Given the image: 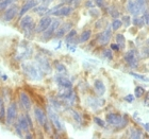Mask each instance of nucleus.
I'll list each match as a JSON object with an SVG mask.
<instances>
[{
  "label": "nucleus",
  "instance_id": "nucleus-39",
  "mask_svg": "<svg viewBox=\"0 0 149 139\" xmlns=\"http://www.w3.org/2000/svg\"><path fill=\"white\" fill-rule=\"evenodd\" d=\"M111 49H112V50H115V51H118V50L120 49V47L118 46V45H115V44H112V45H111Z\"/></svg>",
  "mask_w": 149,
  "mask_h": 139
},
{
  "label": "nucleus",
  "instance_id": "nucleus-20",
  "mask_svg": "<svg viewBox=\"0 0 149 139\" xmlns=\"http://www.w3.org/2000/svg\"><path fill=\"white\" fill-rule=\"evenodd\" d=\"M70 28H72V25L70 24H65V25L63 26L62 28H60L58 31L56 32V37H62V36H64L65 35V33L68 30H70Z\"/></svg>",
  "mask_w": 149,
  "mask_h": 139
},
{
  "label": "nucleus",
  "instance_id": "nucleus-11",
  "mask_svg": "<svg viewBox=\"0 0 149 139\" xmlns=\"http://www.w3.org/2000/svg\"><path fill=\"white\" fill-rule=\"evenodd\" d=\"M72 12V9L69 6H61L56 10H51L49 13H52L54 16H68Z\"/></svg>",
  "mask_w": 149,
  "mask_h": 139
},
{
  "label": "nucleus",
  "instance_id": "nucleus-41",
  "mask_svg": "<svg viewBox=\"0 0 149 139\" xmlns=\"http://www.w3.org/2000/svg\"><path fill=\"white\" fill-rule=\"evenodd\" d=\"M144 20L146 24H149V14L148 13H145V15H144Z\"/></svg>",
  "mask_w": 149,
  "mask_h": 139
},
{
  "label": "nucleus",
  "instance_id": "nucleus-9",
  "mask_svg": "<svg viewBox=\"0 0 149 139\" xmlns=\"http://www.w3.org/2000/svg\"><path fill=\"white\" fill-rule=\"evenodd\" d=\"M107 122L109 124H112V125H119L120 127L121 122H123V117L118 116L116 114H109L107 115Z\"/></svg>",
  "mask_w": 149,
  "mask_h": 139
},
{
  "label": "nucleus",
  "instance_id": "nucleus-3",
  "mask_svg": "<svg viewBox=\"0 0 149 139\" xmlns=\"http://www.w3.org/2000/svg\"><path fill=\"white\" fill-rule=\"evenodd\" d=\"M16 116H17V107H16L15 103H11L10 106L6 109V124L11 125L13 123V121L15 120Z\"/></svg>",
  "mask_w": 149,
  "mask_h": 139
},
{
  "label": "nucleus",
  "instance_id": "nucleus-16",
  "mask_svg": "<svg viewBox=\"0 0 149 139\" xmlns=\"http://www.w3.org/2000/svg\"><path fill=\"white\" fill-rule=\"evenodd\" d=\"M127 9H128V11H129V13L134 16H137L141 13V11L139 10V8H137L135 1H132V0H129V1H128Z\"/></svg>",
  "mask_w": 149,
  "mask_h": 139
},
{
  "label": "nucleus",
  "instance_id": "nucleus-29",
  "mask_svg": "<svg viewBox=\"0 0 149 139\" xmlns=\"http://www.w3.org/2000/svg\"><path fill=\"white\" fill-rule=\"evenodd\" d=\"M144 93H145V90H144L143 87L137 86L136 88H135V97H136V98H141V97L144 95Z\"/></svg>",
  "mask_w": 149,
  "mask_h": 139
},
{
  "label": "nucleus",
  "instance_id": "nucleus-21",
  "mask_svg": "<svg viewBox=\"0 0 149 139\" xmlns=\"http://www.w3.org/2000/svg\"><path fill=\"white\" fill-rule=\"evenodd\" d=\"M91 35H92V32H91V30H85V31L81 34L80 36V43H85V41H87V40L90 39Z\"/></svg>",
  "mask_w": 149,
  "mask_h": 139
},
{
  "label": "nucleus",
  "instance_id": "nucleus-13",
  "mask_svg": "<svg viewBox=\"0 0 149 139\" xmlns=\"http://www.w3.org/2000/svg\"><path fill=\"white\" fill-rule=\"evenodd\" d=\"M16 125H17L22 131H25V132H27V131L29 130V127H30V123H29V121H28V118H27L26 115H22V116L19 117L18 122H17Z\"/></svg>",
  "mask_w": 149,
  "mask_h": 139
},
{
  "label": "nucleus",
  "instance_id": "nucleus-28",
  "mask_svg": "<svg viewBox=\"0 0 149 139\" xmlns=\"http://www.w3.org/2000/svg\"><path fill=\"white\" fill-rule=\"evenodd\" d=\"M131 75L134 77H136V79H139V80L141 81H144V82H149V77H145V75H142V74H137V73H134V72H131Z\"/></svg>",
  "mask_w": 149,
  "mask_h": 139
},
{
  "label": "nucleus",
  "instance_id": "nucleus-32",
  "mask_svg": "<svg viewBox=\"0 0 149 139\" xmlns=\"http://www.w3.org/2000/svg\"><path fill=\"white\" fill-rule=\"evenodd\" d=\"M6 114H4V105H3V101L0 99V119H2Z\"/></svg>",
  "mask_w": 149,
  "mask_h": 139
},
{
  "label": "nucleus",
  "instance_id": "nucleus-22",
  "mask_svg": "<svg viewBox=\"0 0 149 139\" xmlns=\"http://www.w3.org/2000/svg\"><path fill=\"white\" fill-rule=\"evenodd\" d=\"M130 137L131 138H141L142 137V132L137 129H131L130 130Z\"/></svg>",
  "mask_w": 149,
  "mask_h": 139
},
{
  "label": "nucleus",
  "instance_id": "nucleus-5",
  "mask_svg": "<svg viewBox=\"0 0 149 139\" xmlns=\"http://www.w3.org/2000/svg\"><path fill=\"white\" fill-rule=\"evenodd\" d=\"M17 14H18V6H15V4H13V6H10L9 9L6 11V13L3 14V20H4V21H11V20H13V18H14Z\"/></svg>",
  "mask_w": 149,
  "mask_h": 139
},
{
  "label": "nucleus",
  "instance_id": "nucleus-40",
  "mask_svg": "<svg viewBox=\"0 0 149 139\" xmlns=\"http://www.w3.org/2000/svg\"><path fill=\"white\" fill-rule=\"evenodd\" d=\"M95 2H96V4L98 6H103V0H95Z\"/></svg>",
  "mask_w": 149,
  "mask_h": 139
},
{
  "label": "nucleus",
  "instance_id": "nucleus-38",
  "mask_svg": "<svg viewBox=\"0 0 149 139\" xmlns=\"http://www.w3.org/2000/svg\"><path fill=\"white\" fill-rule=\"evenodd\" d=\"M103 55H104V57H108L109 59H112V53L110 50H104L103 51Z\"/></svg>",
  "mask_w": 149,
  "mask_h": 139
},
{
  "label": "nucleus",
  "instance_id": "nucleus-6",
  "mask_svg": "<svg viewBox=\"0 0 149 139\" xmlns=\"http://www.w3.org/2000/svg\"><path fill=\"white\" fill-rule=\"evenodd\" d=\"M51 22H52V20H51V18H50L49 16H45V17H43V18L40 20L38 26L36 27L35 31H36L37 33H42V32L45 31V30L51 25Z\"/></svg>",
  "mask_w": 149,
  "mask_h": 139
},
{
  "label": "nucleus",
  "instance_id": "nucleus-17",
  "mask_svg": "<svg viewBox=\"0 0 149 139\" xmlns=\"http://www.w3.org/2000/svg\"><path fill=\"white\" fill-rule=\"evenodd\" d=\"M56 82L62 88H72V82L66 79V77H62V75H58L56 77Z\"/></svg>",
  "mask_w": 149,
  "mask_h": 139
},
{
  "label": "nucleus",
  "instance_id": "nucleus-31",
  "mask_svg": "<svg viewBox=\"0 0 149 139\" xmlns=\"http://www.w3.org/2000/svg\"><path fill=\"white\" fill-rule=\"evenodd\" d=\"M76 34H77V32L74 31V30H70V32L66 35V41H67V43L72 41V39L74 38V36H76Z\"/></svg>",
  "mask_w": 149,
  "mask_h": 139
},
{
  "label": "nucleus",
  "instance_id": "nucleus-34",
  "mask_svg": "<svg viewBox=\"0 0 149 139\" xmlns=\"http://www.w3.org/2000/svg\"><path fill=\"white\" fill-rule=\"evenodd\" d=\"M72 114L74 115V119H76V121H77V122H79V123H81V116L79 114H78L77 111H72Z\"/></svg>",
  "mask_w": 149,
  "mask_h": 139
},
{
  "label": "nucleus",
  "instance_id": "nucleus-26",
  "mask_svg": "<svg viewBox=\"0 0 149 139\" xmlns=\"http://www.w3.org/2000/svg\"><path fill=\"white\" fill-rule=\"evenodd\" d=\"M135 3H136L137 8L141 12L145 11V9H146V1L145 0H135Z\"/></svg>",
  "mask_w": 149,
  "mask_h": 139
},
{
  "label": "nucleus",
  "instance_id": "nucleus-12",
  "mask_svg": "<svg viewBox=\"0 0 149 139\" xmlns=\"http://www.w3.org/2000/svg\"><path fill=\"white\" fill-rule=\"evenodd\" d=\"M125 61H126V62L129 64V66H131V67H136L137 59H136V55H135L134 51H132V50L128 51V52L125 54Z\"/></svg>",
  "mask_w": 149,
  "mask_h": 139
},
{
  "label": "nucleus",
  "instance_id": "nucleus-33",
  "mask_svg": "<svg viewBox=\"0 0 149 139\" xmlns=\"http://www.w3.org/2000/svg\"><path fill=\"white\" fill-rule=\"evenodd\" d=\"M94 121H95V123L98 124V125H99V127H103L104 125H106L104 121L101 120V119H100V118H98V117H95V118H94Z\"/></svg>",
  "mask_w": 149,
  "mask_h": 139
},
{
  "label": "nucleus",
  "instance_id": "nucleus-10",
  "mask_svg": "<svg viewBox=\"0 0 149 139\" xmlns=\"http://www.w3.org/2000/svg\"><path fill=\"white\" fill-rule=\"evenodd\" d=\"M49 116H50V119H51V121H52L53 125H54V127H56V130L59 131H62L64 127H63V124L62 122L60 121L59 119V116L54 113V111L51 109V108H49Z\"/></svg>",
  "mask_w": 149,
  "mask_h": 139
},
{
  "label": "nucleus",
  "instance_id": "nucleus-4",
  "mask_svg": "<svg viewBox=\"0 0 149 139\" xmlns=\"http://www.w3.org/2000/svg\"><path fill=\"white\" fill-rule=\"evenodd\" d=\"M33 19L31 16H25L24 18L20 20V28L27 33V32H31L33 30Z\"/></svg>",
  "mask_w": 149,
  "mask_h": 139
},
{
  "label": "nucleus",
  "instance_id": "nucleus-30",
  "mask_svg": "<svg viewBox=\"0 0 149 139\" xmlns=\"http://www.w3.org/2000/svg\"><path fill=\"white\" fill-rule=\"evenodd\" d=\"M121 25H123V22H121L120 20L115 19L114 21L112 22V29H113V30H118V29L121 27Z\"/></svg>",
  "mask_w": 149,
  "mask_h": 139
},
{
  "label": "nucleus",
  "instance_id": "nucleus-36",
  "mask_svg": "<svg viewBox=\"0 0 149 139\" xmlns=\"http://www.w3.org/2000/svg\"><path fill=\"white\" fill-rule=\"evenodd\" d=\"M123 20H124V22H125V25L127 26H130V24H131V19H130V17L129 16H124L123 17Z\"/></svg>",
  "mask_w": 149,
  "mask_h": 139
},
{
  "label": "nucleus",
  "instance_id": "nucleus-27",
  "mask_svg": "<svg viewBox=\"0 0 149 139\" xmlns=\"http://www.w3.org/2000/svg\"><path fill=\"white\" fill-rule=\"evenodd\" d=\"M116 40H117V44L119 45L120 48H124L125 47V36L123 34H117L116 35Z\"/></svg>",
  "mask_w": 149,
  "mask_h": 139
},
{
  "label": "nucleus",
  "instance_id": "nucleus-7",
  "mask_svg": "<svg viewBox=\"0 0 149 139\" xmlns=\"http://www.w3.org/2000/svg\"><path fill=\"white\" fill-rule=\"evenodd\" d=\"M34 115H35V118H36L37 122H38L42 127L46 125L47 124V117H46L45 111H42L40 107H35L34 108Z\"/></svg>",
  "mask_w": 149,
  "mask_h": 139
},
{
  "label": "nucleus",
  "instance_id": "nucleus-24",
  "mask_svg": "<svg viewBox=\"0 0 149 139\" xmlns=\"http://www.w3.org/2000/svg\"><path fill=\"white\" fill-rule=\"evenodd\" d=\"M47 10H48V8H47V6H35L34 8V11L36 13H38L40 15H44L45 13L47 12Z\"/></svg>",
  "mask_w": 149,
  "mask_h": 139
},
{
  "label": "nucleus",
  "instance_id": "nucleus-25",
  "mask_svg": "<svg viewBox=\"0 0 149 139\" xmlns=\"http://www.w3.org/2000/svg\"><path fill=\"white\" fill-rule=\"evenodd\" d=\"M132 22H133V25L137 26V27H140V28H142L144 26V22H145V20H144V18H141V17H134L133 19H132Z\"/></svg>",
  "mask_w": 149,
  "mask_h": 139
},
{
  "label": "nucleus",
  "instance_id": "nucleus-18",
  "mask_svg": "<svg viewBox=\"0 0 149 139\" xmlns=\"http://www.w3.org/2000/svg\"><path fill=\"white\" fill-rule=\"evenodd\" d=\"M37 61H38V66H40V69H43L45 72H46V71L47 72H50L51 67H50L49 62L47 61V59H45V57H38Z\"/></svg>",
  "mask_w": 149,
  "mask_h": 139
},
{
  "label": "nucleus",
  "instance_id": "nucleus-35",
  "mask_svg": "<svg viewBox=\"0 0 149 139\" xmlns=\"http://www.w3.org/2000/svg\"><path fill=\"white\" fill-rule=\"evenodd\" d=\"M56 69H58V71H60V72H66V68L64 67V65H62V64H56Z\"/></svg>",
  "mask_w": 149,
  "mask_h": 139
},
{
  "label": "nucleus",
  "instance_id": "nucleus-23",
  "mask_svg": "<svg viewBox=\"0 0 149 139\" xmlns=\"http://www.w3.org/2000/svg\"><path fill=\"white\" fill-rule=\"evenodd\" d=\"M14 0H1L0 1V11L2 10H6L8 6H10L13 3Z\"/></svg>",
  "mask_w": 149,
  "mask_h": 139
},
{
  "label": "nucleus",
  "instance_id": "nucleus-15",
  "mask_svg": "<svg viewBox=\"0 0 149 139\" xmlns=\"http://www.w3.org/2000/svg\"><path fill=\"white\" fill-rule=\"evenodd\" d=\"M19 98H20V102H22V106L25 109H30L31 108V100L29 98V96L26 93H20L19 95Z\"/></svg>",
  "mask_w": 149,
  "mask_h": 139
},
{
  "label": "nucleus",
  "instance_id": "nucleus-42",
  "mask_svg": "<svg viewBox=\"0 0 149 139\" xmlns=\"http://www.w3.org/2000/svg\"><path fill=\"white\" fill-rule=\"evenodd\" d=\"M42 1H43V2L45 3V4H48V3H49V2H51V1H52V0H42Z\"/></svg>",
  "mask_w": 149,
  "mask_h": 139
},
{
  "label": "nucleus",
  "instance_id": "nucleus-2",
  "mask_svg": "<svg viewBox=\"0 0 149 139\" xmlns=\"http://www.w3.org/2000/svg\"><path fill=\"white\" fill-rule=\"evenodd\" d=\"M60 26V20H53L51 22V25L48 27V28L43 32V36H42V39L43 40H48L50 37H52L53 34L56 32V29L59 28Z\"/></svg>",
  "mask_w": 149,
  "mask_h": 139
},
{
  "label": "nucleus",
  "instance_id": "nucleus-37",
  "mask_svg": "<svg viewBox=\"0 0 149 139\" xmlns=\"http://www.w3.org/2000/svg\"><path fill=\"white\" fill-rule=\"evenodd\" d=\"M125 100L129 103H132L134 101V96H132V95H128V96L125 97Z\"/></svg>",
  "mask_w": 149,
  "mask_h": 139
},
{
  "label": "nucleus",
  "instance_id": "nucleus-8",
  "mask_svg": "<svg viewBox=\"0 0 149 139\" xmlns=\"http://www.w3.org/2000/svg\"><path fill=\"white\" fill-rule=\"evenodd\" d=\"M36 6H37V1H36V0H28L27 2L24 3V6H22V10L19 11V14H18L19 17L24 16L26 13L28 12V11H30V10L34 9Z\"/></svg>",
  "mask_w": 149,
  "mask_h": 139
},
{
  "label": "nucleus",
  "instance_id": "nucleus-19",
  "mask_svg": "<svg viewBox=\"0 0 149 139\" xmlns=\"http://www.w3.org/2000/svg\"><path fill=\"white\" fill-rule=\"evenodd\" d=\"M94 86H95L96 93H98L99 96H102L103 93H106V86H104V84H103L100 80L95 81V84H94Z\"/></svg>",
  "mask_w": 149,
  "mask_h": 139
},
{
  "label": "nucleus",
  "instance_id": "nucleus-14",
  "mask_svg": "<svg viewBox=\"0 0 149 139\" xmlns=\"http://www.w3.org/2000/svg\"><path fill=\"white\" fill-rule=\"evenodd\" d=\"M111 34H112L111 29H107L104 32L100 33L99 36H98V41H99V44L106 45L107 43H109L110 38H111Z\"/></svg>",
  "mask_w": 149,
  "mask_h": 139
},
{
  "label": "nucleus",
  "instance_id": "nucleus-1",
  "mask_svg": "<svg viewBox=\"0 0 149 139\" xmlns=\"http://www.w3.org/2000/svg\"><path fill=\"white\" fill-rule=\"evenodd\" d=\"M22 69L25 71V73L32 80H40L42 79L40 66L36 67L32 64H22Z\"/></svg>",
  "mask_w": 149,
  "mask_h": 139
}]
</instances>
